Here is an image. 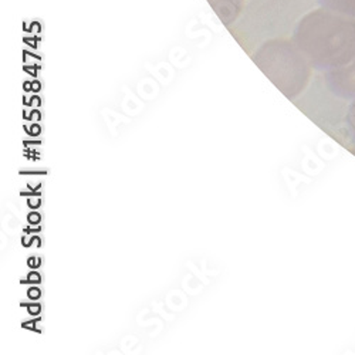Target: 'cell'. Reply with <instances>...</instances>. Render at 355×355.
Returning a JSON list of instances; mask_svg holds the SVG:
<instances>
[{
	"mask_svg": "<svg viewBox=\"0 0 355 355\" xmlns=\"http://www.w3.org/2000/svg\"><path fill=\"white\" fill-rule=\"evenodd\" d=\"M253 62L287 98L302 94L311 77L310 62L293 40L264 42L256 50Z\"/></svg>",
	"mask_w": 355,
	"mask_h": 355,
	"instance_id": "obj_2",
	"label": "cell"
},
{
	"mask_svg": "<svg viewBox=\"0 0 355 355\" xmlns=\"http://www.w3.org/2000/svg\"><path fill=\"white\" fill-rule=\"evenodd\" d=\"M28 280H31V283H40V276L36 272H33L28 275Z\"/></svg>",
	"mask_w": 355,
	"mask_h": 355,
	"instance_id": "obj_8",
	"label": "cell"
},
{
	"mask_svg": "<svg viewBox=\"0 0 355 355\" xmlns=\"http://www.w3.org/2000/svg\"><path fill=\"white\" fill-rule=\"evenodd\" d=\"M28 310H31L32 313H37V311H40V307H39V306H35V307H31Z\"/></svg>",
	"mask_w": 355,
	"mask_h": 355,
	"instance_id": "obj_10",
	"label": "cell"
},
{
	"mask_svg": "<svg viewBox=\"0 0 355 355\" xmlns=\"http://www.w3.org/2000/svg\"><path fill=\"white\" fill-rule=\"evenodd\" d=\"M321 8L355 19V0H317Z\"/></svg>",
	"mask_w": 355,
	"mask_h": 355,
	"instance_id": "obj_5",
	"label": "cell"
},
{
	"mask_svg": "<svg viewBox=\"0 0 355 355\" xmlns=\"http://www.w3.org/2000/svg\"><path fill=\"white\" fill-rule=\"evenodd\" d=\"M28 220H31L32 223H37L40 220V216L37 214H32L31 216H28Z\"/></svg>",
	"mask_w": 355,
	"mask_h": 355,
	"instance_id": "obj_9",
	"label": "cell"
},
{
	"mask_svg": "<svg viewBox=\"0 0 355 355\" xmlns=\"http://www.w3.org/2000/svg\"><path fill=\"white\" fill-rule=\"evenodd\" d=\"M291 40L313 69H338L355 57V19L324 8L313 10L295 24Z\"/></svg>",
	"mask_w": 355,
	"mask_h": 355,
	"instance_id": "obj_1",
	"label": "cell"
},
{
	"mask_svg": "<svg viewBox=\"0 0 355 355\" xmlns=\"http://www.w3.org/2000/svg\"><path fill=\"white\" fill-rule=\"evenodd\" d=\"M325 83L338 98L355 100V57L338 69L325 71Z\"/></svg>",
	"mask_w": 355,
	"mask_h": 355,
	"instance_id": "obj_3",
	"label": "cell"
},
{
	"mask_svg": "<svg viewBox=\"0 0 355 355\" xmlns=\"http://www.w3.org/2000/svg\"><path fill=\"white\" fill-rule=\"evenodd\" d=\"M28 297L39 299L40 297V290L39 288H31V290H28Z\"/></svg>",
	"mask_w": 355,
	"mask_h": 355,
	"instance_id": "obj_7",
	"label": "cell"
},
{
	"mask_svg": "<svg viewBox=\"0 0 355 355\" xmlns=\"http://www.w3.org/2000/svg\"><path fill=\"white\" fill-rule=\"evenodd\" d=\"M208 2L225 24L233 23L245 5V0H208Z\"/></svg>",
	"mask_w": 355,
	"mask_h": 355,
	"instance_id": "obj_4",
	"label": "cell"
},
{
	"mask_svg": "<svg viewBox=\"0 0 355 355\" xmlns=\"http://www.w3.org/2000/svg\"><path fill=\"white\" fill-rule=\"evenodd\" d=\"M345 125H347L348 135H349L352 144L355 145V100H352L348 107V111L345 115Z\"/></svg>",
	"mask_w": 355,
	"mask_h": 355,
	"instance_id": "obj_6",
	"label": "cell"
}]
</instances>
